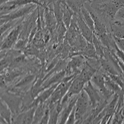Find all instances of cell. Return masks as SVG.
Wrapping results in <instances>:
<instances>
[{"mask_svg": "<svg viewBox=\"0 0 124 124\" xmlns=\"http://www.w3.org/2000/svg\"><path fill=\"white\" fill-rule=\"evenodd\" d=\"M35 79V76L33 74L28 75L21 79L17 83L15 87L16 88H23L31 84Z\"/></svg>", "mask_w": 124, "mask_h": 124, "instance_id": "4316f807", "label": "cell"}, {"mask_svg": "<svg viewBox=\"0 0 124 124\" xmlns=\"http://www.w3.org/2000/svg\"><path fill=\"white\" fill-rule=\"evenodd\" d=\"M18 22V20L13 21H9L6 22L0 25L1 35L5 34L7 31H8L11 29L14 28Z\"/></svg>", "mask_w": 124, "mask_h": 124, "instance_id": "f546056e", "label": "cell"}, {"mask_svg": "<svg viewBox=\"0 0 124 124\" xmlns=\"http://www.w3.org/2000/svg\"><path fill=\"white\" fill-rule=\"evenodd\" d=\"M37 106L31 107L19 113L12 119V123L15 124H32L33 122L34 115Z\"/></svg>", "mask_w": 124, "mask_h": 124, "instance_id": "9c48e42d", "label": "cell"}, {"mask_svg": "<svg viewBox=\"0 0 124 124\" xmlns=\"http://www.w3.org/2000/svg\"><path fill=\"white\" fill-rule=\"evenodd\" d=\"M49 118H50V110L49 107H48V106L46 105V109L45 113L42 119L41 120L39 124H48Z\"/></svg>", "mask_w": 124, "mask_h": 124, "instance_id": "4dcf8cb0", "label": "cell"}, {"mask_svg": "<svg viewBox=\"0 0 124 124\" xmlns=\"http://www.w3.org/2000/svg\"><path fill=\"white\" fill-rule=\"evenodd\" d=\"M115 53L116 55L124 64V53L118 48L116 43L115 44Z\"/></svg>", "mask_w": 124, "mask_h": 124, "instance_id": "836d02e7", "label": "cell"}, {"mask_svg": "<svg viewBox=\"0 0 124 124\" xmlns=\"http://www.w3.org/2000/svg\"><path fill=\"white\" fill-rule=\"evenodd\" d=\"M61 4L63 13L62 22L68 29L70 27L72 18L75 13L68 5L66 0H61Z\"/></svg>", "mask_w": 124, "mask_h": 124, "instance_id": "7c38bea8", "label": "cell"}, {"mask_svg": "<svg viewBox=\"0 0 124 124\" xmlns=\"http://www.w3.org/2000/svg\"><path fill=\"white\" fill-rule=\"evenodd\" d=\"M98 71L92 78L91 81L97 88L102 95L104 96L105 100L108 101V100L114 94L107 87L104 74L98 72Z\"/></svg>", "mask_w": 124, "mask_h": 124, "instance_id": "5b68a950", "label": "cell"}, {"mask_svg": "<svg viewBox=\"0 0 124 124\" xmlns=\"http://www.w3.org/2000/svg\"><path fill=\"white\" fill-rule=\"evenodd\" d=\"M76 122V117H75V106L73 107V109L69 114L66 123V124H74Z\"/></svg>", "mask_w": 124, "mask_h": 124, "instance_id": "1f68e13d", "label": "cell"}, {"mask_svg": "<svg viewBox=\"0 0 124 124\" xmlns=\"http://www.w3.org/2000/svg\"><path fill=\"white\" fill-rule=\"evenodd\" d=\"M78 54L82 55L88 59H95L99 60L95 48L92 42H87V45L83 50L75 52L72 56Z\"/></svg>", "mask_w": 124, "mask_h": 124, "instance_id": "2e32d148", "label": "cell"}, {"mask_svg": "<svg viewBox=\"0 0 124 124\" xmlns=\"http://www.w3.org/2000/svg\"><path fill=\"white\" fill-rule=\"evenodd\" d=\"M102 9L107 16L113 18L114 17L118 10V9H116V7L112 4H105L102 7Z\"/></svg>", "mask_w": 124, "mask_h": 124, "instance_id": "f1b7e54d", "label": "cell"}, {"mask_svg": "<svg viewBox=\"0 0 124 124\" xmlns=\"http://www.w3.org/2000/svg\"><path fill=\"white\" fill-rule=\"evenodd\" d=\"M5 102L11 110L13 115L16 116L22 111L23 98L19 95L12 93H6L1 94V99Z\"/></svg>", "mask_w": 124, "mask_h": 124, "instance_id": "7a4b0ae2", "label": "cell"}, {"mask_svg": "<svg viewBox=\"0 0 124 124\" xmlns=\"http://www.w3.org/2000/svg\"><path fill=\"white\" fill-rule=\"evenodd\" d=\"M104 76L105 79V83L107 88L114 94H120L122 93V91L118 85L112 79L110 76L106 73H104Z\"/></svg>", "mask_w": 124, "mask_h": 124, "instance_id": "44dd1931", "label": "cell"}, {"mask_svg": "<svg viewBox=\"0 0 124 124\" xmlns=\"http://www.w3.org/2000/svg\"><path fill=\"white\" fill-rule=\"evenodd\" d=\"M46 108V105L45 102L40 103L37 106L34 113L33 123L37 124L40 123L45 114Z\"/></svg>", "mask_w": 124, "mask_h": 124, "instance_id": "7402d4cb", "label": "cell"}, {"mask_svg": "<svg viewBox=\"0 0 124 124\" xmlns=\"http://www.w3.org/2000/svg\"><path fill=\"white\" fill-rule=\"evenodd\" d=\"M83 90L89 99L92 108L96 107L102 101L101 97L99 93L100 91L96 88L91 80L85 84Z\"/></svg>", "mask_w": 124, "mask_h": 124, "instance_id": "8992f818", "label": "cell"}, {"mask_svg": "<svg viewBox=\"0 0 124 124\" xmlns=\"http://www.w3.org/2000/svg\"><path fill=\"white\" fill-rule=\"evenodd\" d=\"M113 38L118 48L124 53V38L119 39L116 37H113Z\"/></svg>", "mask_w": 124, "mask_h": 124, "instance_id": "e575fe53", "label": "cell"}, {"mask_svg": "<svg viewBox=\"0 0 124 124\" xmlns=\"http://www.w3.org/2000/svg\"><path fill=\"white\" fill-rule=\"evenodd\" d=\"M59 83H60L53 85L51 86L46 88L43 91H42L39 95L34 99L33 103V106H37L40 103H44L46 101L50 98L56 89L57 86Z\"/></svg>", "mask_w": 124, "mask_h": 124, "instance_id": "4fadbf2b", "label": "cell"}, {"mask_svg": "<svg viewBox=\"0 0 124 124\" xmlns=\"http://www.w3.org/2000/svg\"><path fill=\"white\" fill-rule=\"evenodd\" d=\"M8 124L7 122L3 118L0 117V124Z\"/></svg>", "mask_w": 124, "mask_h": 124, "instance_id": "74e56055", "label": "cell"}, {"mask_svg": "<svg viewBox=\"0 0 124 124\" xmlns=\"http://www.w3.org/2000/svg\"><path fill=\"white\" fill-rule=\"evenodd\" d=\"M9 64V61L8 60L6 59H3L1 60L0 61V68H1V72L2 71V70H4L5 68L7 67Z\"/></svg>", "mask_w": 124, "mask_h": 124, "instance_id": "d590c367", "label": "cell"}, {"mask_svg": "<svg viewBox=\"0 0 124 124\" xmlns=\"http://www.w3.org/2000/svg\"><path fill=\"white\" fill-rule=\"evenodd\" d=\"M111 29L113 37L124 38V24L119 21H115L111 24Z\"/></svg>", "mask_w": 124, "mask_h": 124, "instance_id": "e0dca14e", "label": "cell"}, {"mask_svg": "<svg viewBox=\"0 0 124 124\" xmlns=\"http://www.w3.org/2000/svg\"><path fill=\"white\" fill-rule=\"evenodd\" d=\"M10 0H0V4H1V5H2L3 4L6 3L7 2H8Z\"/></svg>", "mask_w": 124, "mask_h": 124, "instance_id": "f35d334b", "label": "cell"}, {"mask_svg": "<svg viewBox=\"0 0 124 124\" xmlns=\"http://www.w3.org/2000/svg\"><path fill=\"white\" fill-rule=\"evenodd\" d=\"M76 23L80 34L88 42H92L94 33L87 24L85 23L80 13L76 15Z\"/></svg>", "mask_w": 124, "mask_h": 124, "instance_id": "ba28073f", "label": "cell"}, {"mask_svg": "<svg viewBox=\"0 0 124 124\" xmlns=\"http://www.w3.org/2000/svg\"><path fill=\"white\" fill-rule=\"evenodd\" d=\"M56 30L58 39L59 41L63 40L65 38V35L68 30V28L63 22L57 23Z\"/></svg>", "mask_w": 124, "mask_h": 124, "instance_id": "83f0119b", "label": "cell"}, {"mask_svg": "<svg viewBox=\"0 0 124 124\" xmlns=\"http://www.w3.org/2000/svg\"><path fill=\"white\" fill-rule=\"evenodd\" d=\"M78 95H75L72 97L68 101L64 106L62 111L60 114L58 123L66 124L68 117L75 107Z\"/></svg>", "mask_w": 124, "mask_h": 124, "instance_id": "30bf717a", "label": "cell"}, {"mask_svg": "<svg viewBox=\"0 0 124 124\" xmlns=\"http://www.w3.org/2000/svg\"><path fill=\"white\" fill-rule=\"evenodd\" d=\"M22 28L21 25H18L11 29L3 41H1L0 48L1 51L9 49L15 46L22 32Z\"/></svg>", "mask_w": 124, "mask_h": 124, "instance_id": "277c9868", "label": "cell"}, {"mask_svg": "<svg viewBox=\"0 0 124 124\" xmlns=\"http://www.w3.org/2000/svg\"><path fill=\"white\" fill-rule=\"evenodd\" d=\"M0 117L4 118L8 124H11L12 121L13 114L10 108L4 101L0 99Z\"/></svg>", "mask_w": 124, "mask_h": 124, "instance_id": "ac0fdd59", "label": "cell"}, {"mask_svg": "<svg viewBox=\"0 0 124 124\" xmlns=\"http://www.w3.org/2000/svg\"><path fill=\"white\" fill-rule=\"evenodd\" d=\"M99 61L100 63L101 67L106 73L113 75L120 74L113 64L104 57L99 59Z\"/></svg>", "mask_w": 124, "mask_h": 124, "instance_id": "d6986e66", "label": "cell"}, {"mask_svg": "<svg viewBox=\"0 0 124 124\" xmlns=\"http://www.w3.org/2000/svg\"><path fill=\"white\" fill-rule=\"evenodd\" d=\"M4 4L13 5L17 8L31 4H36L37 6L43 8L45 7V5H44L43 3L40 1L39 0H11Z\"/></svg>", "mask_w": 124, "mask_h": 124, "instance_id": "ffe728a7", "label": "cell"}, {"mask_svg": "<svg viewBox=\"0 0 124 124\" xmlns=\"http://www.w3.org/2000/svg\"><path fill=\"white\" fill-rule=\"evenodd\" d=\"M44 8L43 15L44 25L50 33H53L56 29L57 22L56 17L51 7L46 6Z\"/></svg>", "mask_w": 124, "mask_h": 124, "instance_id": "52a82bcc", "label": "cell"}, {"mask_svg": "<svg viewBox=\"0 0 124 124\" xmlns=\"http://www.w3.org/2000/svg\"><path fill=\"white\" fill-rule=\"evenodd\" d=\"M37 5L34 4H28L20 7L15 10L8 14L2 15L0 16V25L9 21L18 20L22 17L28 15L34 8L37 7Z\"/></svg>", "mask_w": 124, "mask_h": 124, "instance_id": "3957f363", "label": "cell"}, {"mask_svg": "<svg viewBox=\"0 0 124 124\" xmlns=\"http://www.w3.org/2000/svg\"><path fill=\"white\" fill-rule=\"evenodd\" d=\"M116 16L118 18L124 20V7H121L118 8Z\"/></svg>", "mask_w": 124, "mask_h": 124, "instance_id": "8d00e7d4", "label": "cell"}, {"mask_svg": "<svg viewBox=\"0 0 124 124\" xmlns=\"http://www.w3.org/2000/svg\"><path fill=\"white\" fill-rule=\"evenodd\" d=\"M89 107H91L89 99L83 90L78 94L75 104V123H82L81 121L84 120Z\"/></svg>", "mask_w": 124, "mask_h": 124, "instance_id": "6da1fadb", "label": "cell"}, {"mask_svg": "<svg viewBox=\"0 0 124 124\" xmlns=\"http://www.w3.org/2000/svg\"><path fill=\"white\" fill-rule=\"evenodd\" d=\"M92 43L95 48L99 59L104 58L105 56V49L106 47L103 45L101 40L94 34H93Z\"/></svg>", "mask_w": 124, "mask_h": 124, "instance_id": "cb8c5ba5", "label": "cell"}, {"mask_svg": "<svg viewBox=\"0 0 124 124\" xmlns=\"http://www.w3.org/2000/svg\"><path fill=\"white\" fill-rule=\"evenodd\" d=\"M61 2V0H58L54 1L53 2L52 7V10L56 17L57 23L62 22L63 13Z\"/></svg>", "mask_w": 124, "mask_h": 124, "instance_id": "484cf974", "label": "cell"}, {"mask_svg": "<svg viewBox=\"0 0 124 124\" xmlns=\"http://www.w3.org/2000/svg\"><path fill=\"white\" fill-rule=\"evenodd\" d=\"M66 75L65 69L52 75V76L43 81V87L44 89H46L53 85L60 83L66 77Z\"/></svg>", "mask_w": 124, "mask_h": 124, "instance_id": "5bb4252c", "label": "cell"}, {"mask_svg": "<svg viewBox=\"0 0 124 124\" xmlns=\"http://www.w3.org/2000/svg\"><path fill=\"white\" fill-rule=\"evenodd\" d=\"M80 14L85 23L90 27L94 33V22L88 10L83 4L81 7Z\"/></svg>", "mask_w": 124, "mask_h": 124, "instance_id": "603a6c76", "label": "cell"}, {"mask_svg": "<svg viewBox=\"0 0 124 124\" xmlns=\"http://www.w3.org/2000/svg\"><path fill=\"white\" fill-rule=\"evenodd\" d=\"M27 41L23 39H20L18 40L14 46L15 48L17 50H21L26 45Z\"/></svg>", "mask_w": 124, "mask_h": 124, "instance_id": "d6a6232c", "label": "cell"}, {"mask_svg": "<svg viewBox=\"0 0 124 124\" xmlns=\"http://www.w3.org/2000/svg\"><path fill=\"white\" fill-rule=\"evenodd\" d=\"M86 8L90 13L94 22V34L99 38L107 34H108L107 29L104 24L102 22L101 20L96 16V14L94 12L87 8Z\"/></svg>", "mask_w": 124, "mask_h": 124, "instance_id": "8fae6325", "label": "cell"}, {"mask_svg": "<svg viewBox=\"0 0 124 124\" xmlns=\"http://www.w3.org/2000/svg\"><path fill=\"white\" fill-rule=\"evenodd\" d=\"M43 79H38L31 87L30 92L32 97L34 99L45 90L43 87Z\"/></svg>", "mask_w": 124, "mask_h": 124, "instance_id": "d4e9b609", "label": "cell"}, {"mask_svg": "<svg viewBox=\"0 0 124 124\" xmlns=\"http://www.w3.org/2000/svg\"><path fill=\"white\" fill-rule=\"evenodd\" d=\"M97 71L98 70L97 69L93 67L89 63L86 62L84 67L78 75L87 83L91 80L93 76Z\"/></svg>", "mask_w": 124, "mask_h": 124, "instance_id": "9a60e30c", "label": "cell"}]
</instances>
